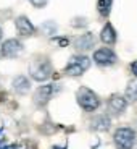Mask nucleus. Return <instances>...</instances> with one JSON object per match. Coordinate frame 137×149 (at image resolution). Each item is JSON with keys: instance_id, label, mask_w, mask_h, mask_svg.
<instances>
[{"instance_id": "nucleus-14", "label": "nucleus", "mask_w": 137, "mask_h": 149, "mask_svg": "<svg viewBox=\"0 0 137 149\" xmlns=\"http://www.w3.org/2000/svg\"><path fill=\"white\" fill-rule=\"evenodd\" d=\"M111 3H113V0H98V2H97V8H98L102 16H107L108 13H110Z\"/></svg>"}, {"instance_id": "nucleus-9", "label": "nucleus", "mask_w": 137, "mask_h": 149, "mask_svg": "<svg viewBox=\"0 0 137 149\" xmlns=\"http://www.w3.org/2000/svg\"><path fill=\"white\" fill-rule=\"evenodd\" d=\"M15 23H16V29H18V33L21 34V36H31V34H34V31H36V28H34L32 23L28 19V16H18Z\"/></svg>"}, {"instance_id": "nucleus-3", "label": "nucleus", "mask_w": 137, "mask_h": 149, "mask_svg": "<svg viewBox=\"0 0 137 149\" xmlns=\"http://www.w3.org/2000/svg\"><path fill=\"white\" fill-rule=\"evenodd\" d=\"M76 99H78V104L81 105V109L85 112H94L100 105L98 96L95 93H92L90 89H87V88H79L78 94H76Z\"/></svg>"}, {"instance_id": "nucleus-7", "label": "nucleus", "mask_w": 137, "mask_h": 149, "mask_svg": "<svg viewBox=\"0 0 137 149\" xmlns=\"http://www.w3.org/2000/svg\"><path fill=\"white\" fill-rule=\"evenodd\" d=\"M52 96H53V86H50V84L41 86V88L34 93V104L42 107V105H45L50 99H52Z\"/></svg>"}, {"instance_id": "nucleus-8", "label": "nucleus", "mask_w": 137, "mask_h": 149, "mask_svg": "<svg viewBox=\"0 0 137 149\" xmlns=\"http://www.w3.org/2000/svg\"><path fill=\"white\" fill-rule=\"evenodd\" d=\"M94 60H95V63H98V65H113L116 62V55H115V52L113 50H110V49H98L95 54H94Z\"/></svg>"}, {"instance_id": "nucleus-11", "label": "nucleus", "mask_w": 137, "mask_h": 149, "mask_svg": "<svg viewBox=\"0 0 137 149\" xmlns=\"http://www.w3.org/2000/svg\"><path fill=\"white\" fill-rule=\"evenodd\" d=\"M110 125H111V120L108 115H98L92 120V123H90L92 130H97V131H107L108 128H110Z\"/></svg>"}, {"instance_id": "nucleus-17", "label": "nucleus", "mask_w": 137, "mask_h": 149, "mask_svg": "<svg viewBox=\"0 0 137 149\" xmlns=\"http://www.w3.org/2000/svg\"><path fill=\"white\" fill-rule=\"evenodd\" d=\"M131 71H132V73L136 74V76H137V60H136V62H132V63H131Z\"/></svg>"}, {"instance_id": "nucleus-4", "label": "nucleus", "mask_w": 137, "mask_h": 149, "mask_svg": "<svg viewBox=\"0 0 137 149\" xmlns=\"http://www.w3.org/2000/svg\"><path fill=\"white\" fill-rule=\"evenodd\" d=\"M90 67V60L89 57H84V55H74L73 58L70 60L68 67L65 68V73L68 76H81L87 68Z\"/></svg>"}, {"instance_id": "nucleus-16", "label": "nucleus", "mask_w": 137, "mask_h": 149, "mask_svg": "<svg viewBox=\"0 0 137 149\" xmlns=\"http://www.w3.org/2000/svg\"><path fill=\"white\" fill-rule=\"evenodd\" d=\"M29 2L34 7H45V3H47V0H29Z\"/></svg>"}, {"instance_id": "nucleus-2", "label": "nucleus", "mask_w": 137, "mask_h": 149, "mask_svg": "<svg viewBox=\"0 0 137 149\" xmlns=\"http://www.w3.org/2000/svg\"><path fill=\"white\" fill-rule=\"evenodd\" d=\"M29 73H31V78L36 79V81H45V79H48L50 74H52V63H50V60L45 58V57L36 58L31 63Z\"/></svg>"}, {"instance_id": "nucleus-12", "label": "nucleus", "mask_w": 137, "mask_h": 149, "mask_svg": "<svg viewBox=\"0 0 137 149\" xmlns=\"http://www.w3.org/2000/svg\"><path fill=\"white\" fill-rule=\"evenodd\" d=\"M94 44H95V41H94V34L87 33V34L81 36L78 41H76V49H78V50H89V49L94 47Z\"/></svg>"}, {"instance_id": "nucleus-10", "label": "nucleus", "mask_w": 137, "mask_h": 149, "mask_svg": "<svg viewBox=\"0 0 137 149\" xmlns=\"http://www.w3.org/2000/svg\"><path fill=\"white\" fill-rule=\"evenodd\" d=\"M100 39L103 44H108V45H113L116 42V33H115V28L111 26L110 23H107L103 26V29H102L100 33Z\"/></svg>"}, {"instance_id": "nucleus-6", "label": "nucleus", "mask_w": 137, "mask_h": 149, "mask_svg": "<svg viewBox=\"0 0 137 149\" xmlns=\"http://www.w3.org/2000/svg\"><path fill=\"white\" fill-rule=\"evenodd\" d=\"M23 50V45L19 41H16V39H8V41H5L3 44H2V55L7 57V58H11V57H16L19 55Z\"/></svg>"}, {"instance_id": "nucleus-13", "label": "nucleus", "mask_w": 137, "mask_h": 149, "mask_svg": "<svg viewBox=\"0 0 137 149\" xmlns=\"http://www.w3.org/2000/svg\"><path fill=\"white\" fill-rule=\"evenodd\" d=\"M11 86H13L15 93H18V94H26L28 91H29V88H31L28 78H24V76H18V78H15Z\"/></svg>"}, {"instance_id": "nucleus-5", "label": "nucleus", "mask_w": 137, "mask_h": 149, "mask_svg": "<svg viewBox=\"0 0 137 149\" xmlns=\"http://www.w3.org/2000/svg\"><path fill=\"white\" fill-rule=\"evenodd\" d=\"M127 102L123 96H118V94H113L108 101V112L111 115H121L123 112L126 110Z\"/></svg>"}, {"instance_id": "nucleus-15", "label": "nucleus", "mask_w": 137, "mask_h": 149, "mask_svg": "<svg viewBox=\"0 0 137 149\" xmlns=\"http://www.w3.org/2000/svg\"><path fill=\"white\" fill-rule=\"evenodd\" d=\"M126 97L129 101H136L137 99V79L131 81L126 88Z\"/></svg>"}, {"instance_id": "nucleus-1", "label": "nucleus", "mask_w": 137, "mask_h": 149, "mask_svg": "<svg viewBox=\"0 0 137 149\" xmlns=\"http://www.w3.org/2000/svg\"><path fill=\"white\" fill-rule=\"evenodd\" d=\"M113 141H115L116 149H132L137 141L136 130H132L129 127L118 128L113 134Z\"/></svg>"}, {"instance_id": "nucleus-18", "label": "nucleus", "mask_w": 137, "mask_h": 149, "mask_svg": "<svg viewBox=\"0 0 137 149\" xmlns=\"http://www.w3.org/2000/svg\"><path fill=\"white\" fill-rule=\"evenodd\" d=\"M2 34H3V31H2V28H0V39H2Z\"/></svg>"}]
</instances>
